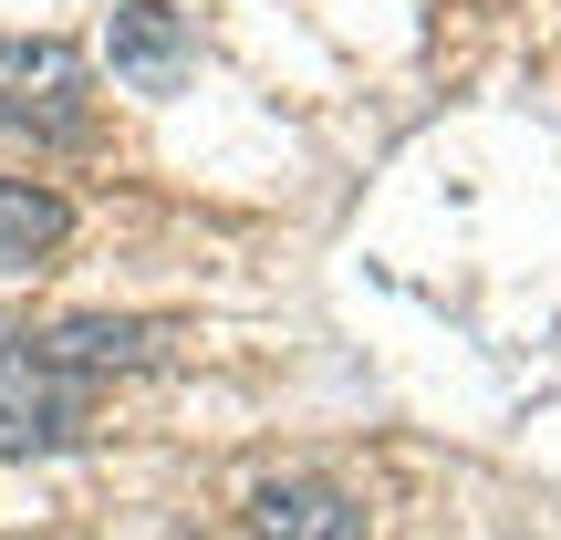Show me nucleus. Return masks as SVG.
Wrapping results in <instances>:
<instances>
[{"instance_id": "f257e3e1", "label": "nucleus", "mask_w": 561, "mask_h": 540, "mask_svg": "<svg viewBox=\"0 0 561 540\" xmlns=\"http://www.w3.org/2000/svg\"><path fill=\"white\" fill-rule=\"evenodd\" d=\"M0 125L32 146H83L94 136V62L62 32H0Z\"/></svg>"}, {"instance_id": "f03ea898", "label": "nucleus", "mask_w": 561, "mask_h": 540, "mask_svg": "<svg viewBox=\"0 0 561 540\" xmlns=\"http://www.w3.org/2000/svg\"><path fill=\"white\" fill-rule=\"evenodd\" d=\"M375 509L343 479H312V468H280V479L250 489V540H364Z\"/></svg>"}, {"instance_id": "7ed1b4c3", "label": "nucleus", "mask_w": 561, "mask_h": 540, "mask_svg": "<svg viewBox=\"0 0 561 540\" xmlns=\"http://www.w3.org/2000/svg\"><path fill=\"white\" fill-rule=\"evenodd\" d=\"M104 62H115L125 94H178L198 42H187V21L167 11V0H115V11H104Z\"/></svg>"}, {"instance_id": "20e7f679", "label": "nucleus", "mask_w": 561, "mask_h": 540, "mask_svg": "<svg viewBox=\"0 0 561 540\" xmlns=\"http://www.w3.org/2000/svg\"><path fill=\"white\" fill-rule=\"evenodd\" d=\"M32 354L53 364L62 384H83V375H125V364H157V322H104V312H73V322H53V333H32Z\"/></svg>"}, {"instance_id": "39448f33", "label": "nucleus", "mask_w": 561, "mask_h": 540, "mask_svg": "<svg viewBox=\"0 0 561 540\" xmlns=\"http://www.w3.org/2000/svg\"><path fill=\"white\" fill-rule=\"evenodd\" d=\"M62 240H73V208H62V187H42V177H0V271L53 261Z\"/></svg>"}]
</instances>
